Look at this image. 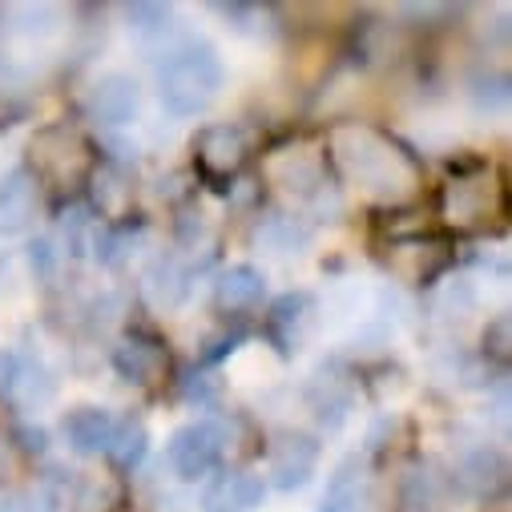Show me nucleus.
Here are the masks:
<instances>
[{"instance_id":"11","label":"nucleus","mask_w":512,"mask_h":512,"mask_svg":"<svg viewBox=\"0 0 512 512\" xmlns=\"http://www.w3.org/2000/svg\"><path fill=\"white\" fill-rule=\"evenodd\" d=\"M267 174H271V182L279 186V190H287V194H303V198H311V194H319L323 190V154H315V150H279L271 162H267Z\"/></svg>"},{"instance_id":"26","label":"nucleus","mask_w":512,"mask_h":512,"mask_svg":"<svg viewBox=\"0 0 512 512\" xmlns=\"http://www.w3.org/2000/svg\"><path fill=\"white\" fill-rule=\"evenodd\" d=\"M29 250H33V254H29L33 267H41V275H49V267H53V246H49V242H33Z\"/></svg>"},{"instance_id":"2","label":"nucleus","mask_w":512,"mask_h":512,"mask_svg":"<svg viewBox=\"0 0 512 512\" xmlns=\"http://www.w3.org/2000/svg\"><path fill=\"white\" fill-rule=\"evenodd\" d=\"M226 69L214 45L198 37H182L162 53L158 65V97L174 117H198L222 89Z\"/></svg>"},{"instance_id":"27","label":"nucleus","mask_w":512,"mask_h":512,"mask_svg":"<svg viewBox=\"0 0 512 512\" xmlns=\"http://www.w3.org/2000/svg\"><path fill=\"white\" fill-rule=\"evenodd\" d=\"M5 468H9V460H5V440H0V476H5Z\"/></svg>"},{"instance_id":"4","label":"nucleus","mask_w":512,"mask_h":512,"mask_svg":"<svg viewBox=\"0 0 512 512\" xmlns=\"http://www.w3.org/2000/svg\"><path fill=\"white\" fill-rule=\"evenodd\" d=\"M33 162L53 182H81L89 174V146L69 125H45L33 138Z\"/></svg>"},{"instance_id":"9","label":"nucleus","mask_w":512,"mask_h":512,"mask_svg":"<svg viewBox=\"0 0 512 512\" xmlns=\"http://www.w3.org/2000/svg\"><path fill=\"white\" fill-rule=\"evenodd\" d=\"M37 218V174L17 166L0 178V238L25 234Z\"/></svg>"},{"instance_id":"8","label":"nucleus","mask_w":512,"mask_h":512,"mask_svg":"<svg viewBox=\"0 0 512 512\" xmlns=\"http://www.w3.org/2000/svg\"><path fill=\"white\" fill-rule=\"evenodd\" d=\"M315 327H319V307H315V299H311L307 291H291V295H283V299L271 307V315H267L271 343H275L283 355L303 351L307 339L315 335Z\"/></svg>"},{"instance_id":"6","label":"nucleus","mask_w":512,"mask_h":512,"mask_svg":"<svg viewBox=\"0 0 512 512\" xmlns=\"http://www.w3.org/2000/svg\"><path fill=\"white\" fill-rule=\"evenodd\" d=\"M166 367H170V351L150 331H130V335H121V343L113 347V371L121 379L138 383V388H154V383H162Z\"/></svg>"},{"instance_id":"20","label":"nucleus","mask_w":512,"mask_h":512,"mask_svg":"<svg viewBox=\"0 0 512 512\" xmlns=\"http://www.w3.org/2000/svg\"><path fill=\"white\" fill-rule=\"evenodd\" d=\"M448 500V480L436 476L432 468H412L404 476V508L408 512H440Z\"/></svg>"},{"instance_id":"16","label":"nucleus","mask_w":512,"mask_h":512,"mask_svg":"<svg viewBox=\"0 0 512 512\" xmlns=\"http://www.w3.org/2000/svg\"><path fill=\"white\" fill-rule=\"evenodd\" d=\"M113 424H117V420H113V412H105V408H77V412L65 416L61 432H65V440H69V448H73L77 456H101V452L109 448Z\"/></svg>"},{"instance_id":"7","label":"nucleus","mask_w":512,"mask_h":512,"mask_svg":"<svg viewBox=\"0 0 512 512\" xmlns=\"http://www.w3.org/2000/svg\"><path fill=\"white\" fill-rule=\"evenodd\" d=\"M246 154H250V134L242 130V125H230V121L206 125V130L194 138V158H198V166L210 178L238 174L242 162H246Z\"/></svg>"},{"instance_id":"14","label":"nucleus","mask_w":512,"mask_h":512,"mask_svg":"<svg viewBox=\"0 0 512 512\" xmlns=\"http://www.w3.org/2000/svg\"><path fill=\"white\" fill-rule=\"evenodd\" d=\"M267 496V484L250 472H226L218 476L206 496H202V508L206 512H254Z\"/></svg>"},{"instance_id":"19","label":"nucleus","mask_w":512,"mask_h":512,"mask_svg":"<svg viewBox=\"0 0 512 512\" xmlns=\"http://www.w3.org/2000/svg\"><path fill=\"white\" fill-rule=\"evenodd\" d=\"M476 303H480V287L468 275H456V279L440 283L436 295H432V311H436L440 323H464L476 311Z\"/></svg>"},{"instance_id":"22","label":"nucleus","mask_w":512,"mask_h":512,"mask_svg":"<svg viewBox=\"0 0 512 512\" xmlns=\"http://www.w3.org/2000/svg\"><path fill=\"white\" fill-rule=\"evenodd\" d=\"M125 17H130V29L142 41H166V37H174V13L162 9V5H134V9H125Z\"/></svg>"},{"instance_id":"25","label":"nucleus","mask_w":512,"mask_h":512,"mask_svg":"<svg viewBox=\"0 0 512 512\" xmlns=\"http://www.w3.org/2000/svg\"><path fill=\"white\" fill-rule=\"evenodd\" d=\"M0 512H49V508H45V500H41L37 492L13 488V492L0 496Z\"/></svg>"},{"instance_id":"21","label":"nucleus","mask_w":512,"mask_h":512,"mask_svg":"<svg viewBox=\"0 0 512 512\" xmlns=\"http://www.w3.org/2000/svg\"><path fill=\"white\" fill-rule=\"evenodd\" d=\"M146 444H150L146 424L130 416V420H117V424H113V436H109L105 456H109L117 468H138L142 456H146Z\"/></svg>"},{"instance_id":"10","label":"nucleus","mask_w":512,"mask_h":512,"mask_svg":"<svg viewBox=\"0 0 512 512\" xmlns=\"http://www.w3.org/2000/svg\"><path fill=\"white\" fill-rule=\"evenodd\" d=\"M315 464H319V444H315V436L283 432L279 444L271 448V468H267V472H271V484H275V488L291 492V488H299V484L311 480Z\"/></svg>"},{"instance_id":"1","label":"nucleus","mask_w":512,"mask_h":512,"mask_svg":"<svg viewBox=\"0 0 512 512\" xmlns=\"http://www.w3.org/2000/svg\"><path fill=\"white\" fill-rule=\"evenodd\" d=\"M331 150L339 170L371 198H404L416 186V166L412 158L392 142L383 138L371 125H339L331 134Z\"/></svg>"},{"instance_id":"3","label":"nucleus","mask_w":512,"mask_h":512,"mask_svg":"<svg viewBox=\"0 0 512 512\" xmlns=\"http://www.w3.org/2000/svg\"><path fill=\"white\" fill-rule=\"evenodd\" d=\"M226 444H230V432L222 420H190L170 436L166 460L178 480H206L222 464Z\"/></svg>"},{"instance_id":"17","label":"nucleus","mask_w":512,"mask_h":512,"mask_svg":"<svg viewBox=\"0 0 512 512\" xmlns=\"http://www.w3.org/2000/svg\"><path fill=\"white\" fill-rule=\"evenodd\" d=\"M488 186H484V178H456V182H448V190H444V218L448 222H456V226H476V222H484L488 218Z\"/></svg>"},{"instance_id":"23","label":"nucleus","mask_w":512,"mask_h":512,"mask_svg":"<svg viewBox=\"0 0 512 512\" xmlns=\"http://www.w3.org/2000/svg\"><path fill=\"white\" fill-rule=\"evenodd\" d=\"M138 238H142V234H134L130 226H105V230L97 234V259H101L105 267H121V263L134 254Z\"/></svg>"},{"instance_id":"15","label":"nucleus","mask_w":512,"mask_h":512,"mask_svg":"<svg viewBox=\"0 0 512 512\" xmlns=\"http://www.w3.org/2000/svg\"><path fill=\"white\" fill-rule=\"evenodd\" d=\"M89 198H93V210L105 214V218H125L134 202V182L117 162H101L89 170Z\"/></svg>"},{"instance_id":"18","label":"nucleus","mask_w":512,"mask_h":512,"mask_svg":"<svg viewBox=\"0 0 512 512\" xmlns=\"http://www.w3.org/2000/svg\"><path fill=\"white\" fill-rule=\"evenodd\" d=\"M146 295H150V303H154L158 311H174V307L190 295V275H186V267L174 259V254H162V259L150 267V275H146Z\"/></svg>"},{"instance_id":"13","label":"nucleus","mask_w":512,"mask_h":512,"mask_svg":"<svg viewBox=\"0 0 512 512\" xmlns=\"http://www.w3.org/2000/svg\"><path fill=\"white\" fill-rule=\"evenodd\" d=\"M267 299V275L250 263H238V267H226L214 283V303L218 311H254Z\"/></svg>"},{"instance_id":"12","label":"nucleus","mask_w":512,"mask_h":512,"mask_svg":"<svg viewBox=\"0 0 512 512\" xmlns=\"http://www.w3.org/2000/svg\"><path fill=\"white\" fill-rule=\"evenodd\" d=\"M371 476H367V464L359 456L343 460L319 500V512H371Z\"/></svg>"},{"instance_id":"24","label":"nucleus","mask_w":512,"mask_h":512,"mask_svg":"<svg viewBox=\"0 0 512 512\" xmlns=\"http://www.w3.org/2000/svg\"><path fill=\"white\" fill-rule=\"evenodd\" d=\"M259 242L275 254H295L299 246H307V226H299L295 218H271L267 226H259Z\"/></svg>"},{"instance_id":"5","label":"nucleus","mask_w":512,"mask_h":512,"mask_svg":"<svg viewBox=\"0 0 512 512\" xmlns=\"http://www.w3.org/2000/svg\"><path fill=\"white\" fill-rule=\"evenodd\" d=\"M138 109H142V85L130 73H101L85 93V113L97 125H109V130L130 125Z\"/></svg>"}]
</instances>
